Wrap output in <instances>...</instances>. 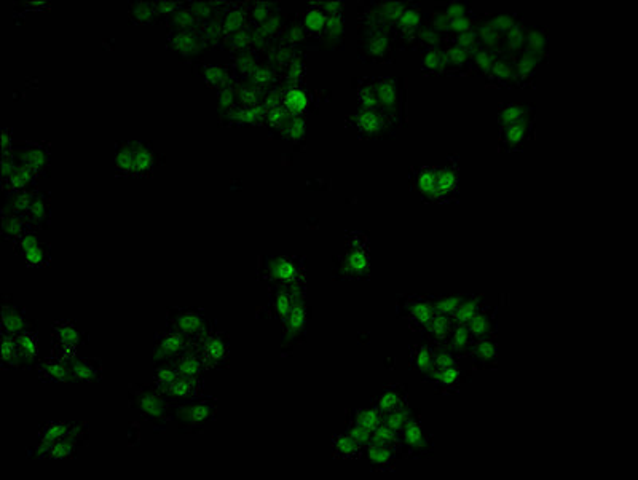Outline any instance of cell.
<instances>
[{"mask_svg":"<svg viewBox=\"0 0 638 480\" xmlns=\"http://www.w3.org/2000/svg\"><path fill=\"white\" fill-rule=\"evenodd\" d=\"M338 448L343 453H348L350 450H353V448H354V442L351 440L350 437H343V439L338 442Z\"/></svg>","mask_w":638,"mask_h":480,"instance_id":"8","label":"cell"},{"mask_svg":"<svg viewBox=\"0 0 638 480\" xmlns=\"http://www.w3.org/2000/svg\"><path fill=\"white\" fill-rule=\"evenodd\" d=\"M457 380H458V370L453 369V367L442 369L440 372L437 373V381H440L442 385H445V386L453 385Z\"/></svg>","mask_w":638,"mask_h":480,"instance_id":"6","label":"cell"},{"mask_svg":"<svg viewBox=\"0 0 638 480\" xmlns=\"http://www.w3.org/2000/svg\"><path fill=\"white\" fill-rule=\"evenodd\" d=\"M404 440L407 445L415 447V448H421L426 445V439H424V434L421 428L418 426L417 421H407L404 426Z\"/></svg>","mask_w":638,"mask_h":480,"instance_id":"1","label":"cell"},{"mask_svg":"<svg viewBox=\"0 0 638 480\" xmlns=\"http://www.w3.org/2000/svg\"><path fill=\"white\" fill-rule=\"evenodd\" d=\"M491 354H493V349H491V348H485V346H482V349H481V356H482V357H490Z\"/></svg>","mask_w":638,"mask_h":480,"instance_id":"11","label":"cell"},{"mask_svg":"<svg viewBox=\"0 0 638 480\" xmlns=\"http://www.w3.org/2000/svg\"><path fill=\"white\" fill-rule=\"evenodd\" d=\"M407 421H409V415H407V412L397 409V410H394V412L390 413V416H388V421H386V426H390L393 431H399V429H402L405 426Z\"/></svg>","mask_w":638,"mask_h":480,"instance_id":"3","label":"cell"},{"mask_svg":"<svg viewBox=\"0 0 638 480\" xmlns=\"http://www.w3.org/2000/svg\"><path fill=\"white\" fill-rule=\"evenodd\" d=\"M394 434H396V431H393L390 426H383V428L376 429L375 440H376L378 445H388V443H390L394 439Z\"/></svg>","mask_w":638,"mask_h":480,"instance_id":"7","label":"cell"},{"mask_svg":"<svg viewBox=\"0 0 638 480\" xmlns=\"http://www.w3.org/2000/svg\"><path fill=\"white\" fill-rule=\"evenodd\" d=\"M380 407H381V410H386V412L397 410L399 409V394L397 393L383 394V397L380 400Z\"/></svg>","mask_w":638,"mask_h":480,"instance_id":"4","label":"cell"},{"mask_svg":"<svg viewBox=\"0 0 638 480\" xmlns=\"http://www.w3.org/2000/svg\"><path fill=\"white\" fill-rule=\"evenodd\" d=\"M452 364H453V361L450 359V354H440V357L437 359V366H439L440 370L452 367Z\"/></svg>","mask_w":638,"mask_h":480,"instance_id":"9","label":"cell"},{"mask_svg":"<svg viewBox=\"0 0 638 480\" xmlns=\"http://www.w3.org/2000/svg\"><path fill=\"white\" fill-rule=\"evenodd\" d=\"M359 423H361V426L367 428L369 431H374V429H376V426H378V424H380V416L376 415V412H374V410L364 412L362 415H361Z\"/></svg>","mask_w":638,"mask_h":480,"instance_id":"5","label":"cell"},{"mask_svg":"<svg viewBox=\"0 0 638 480\" xmlns=\"http://www.w3.org/2000/svg\"><path fill=\"white\" fill-rule=\"evenodd\" d=\"M370 458H372L375 464L385 466L391 461L393 455H391L390 448H388V445H378V443H375V445L372 447V452H370Z\"/></svg>","mask_w":638,"mask_h":480,"instance_id":"2","label":"cell"},{"mask_svg":"<svg viewBox=\"0 0 638 480\" xmlns=\"http://www.w3.org/2000/svg\"><path fill=\"white\" fill-rule=\"evenodd\" d=\"M418 367L421 370H429L431 367V357L426 353H421L420 357H418Z\"/></svg>","mask_w":638,"mask_h":480,"instance_id":"10","label":"cell"}]
</instances>
